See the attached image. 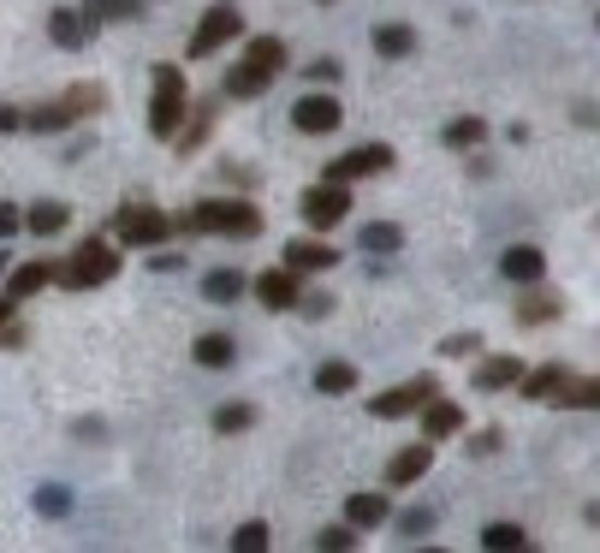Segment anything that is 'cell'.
<instances>
[{"mask_svg": "<svg viewBox=\"0 0 600 553\" xmlns=\"http://www.w3.org/2000/svg\"><path fill=\"white\" fill-rule=\"evenodd\" d=\"M190 232H221V238H257L262 232V209L238 203V197H209L190 209Z\"/></svg>", "mask_w": 600, "mask_h": 553, "instance_id": "obj_2", "label": "cell"}, {"mask_svg": "<svg viewBox=\"0 0 600 553\" xmlns=\"http://www.w3.org/2000/svg\"><path fill=\"white\" fill-rule=\"evenodd\" d=\"M339 120H345V108H339V96H327V90H310V96H298V102H291V125H298V131H310V137L339 131Z\"/></svg>", "mask_w": 600, "mask_h": 553, "instance_id": "obj_11", "label": "cell"}, {"mask_svg": "<svg viewBox=\"0 0 600 553\" xmlns=\"http://www.w3.org/2000/svg\"><path fill=\"white\" fill-rule=\"evenodd\" d=\"M143 7H149V0H89V12H96V18H113V24L143 18Z\"/></svg>", "mask_w": 600, "mask_h": 553, "instance_id": "obj_34", "label": "cell"}, {"mask_svg": "<svg viewBox=\"0 0 600 553\" xmlns=\"http://www.w3.org/2000/svg\"><path fill=\"white\" fill-rule=\"evenodd\" d=\"M500 274L512 286H541L547 280V250H535V244H512L500 256Z\"/></svg>", "mask_w": 600, "mask_h": 553, "instance_id": "obj_14", "label": "cell"}, {"mask_svg": "<svg viewBox=\"0 0 600 553\" xmlns=\"http://www.w3.org/2000/svg\"><path fill=\"white\" fill-rule=\"evenodd\" d=\"M101 18L89 7H54L48 12V36H54V48H66V54H84L89 42H96Z\"/></svg>", "mask_w": 600, "mask_h": 553, "instance_id": "obj_10", "label": "cell"}, {"mask_svg": "<svg viewBox=\"0 0 600 553\" xmlns=\"http://www.w3.org/2000/svg\"><path fill=\"white\" fill-rule=\"evenodd\" d=\"M387 512H392L387 494H351L345 500V524H351V530H375V524H387Z\"/></svg>", "mask_w": 600, "mask_h": 553, "instance_id": "obj_19", "label": "cell"}, {"mask_svg": "<svg viewBox=\"0 0 600 553\" xmlns=\"http://www.w3.org/2000/svg\"><path fill=\"white\" fill-rule=\"evenodd\" d=\"M36 512H42V518H66V512H72V494H66L60 482L36 488Z\"/></svg>", "mask_w": 600, "mask_h": 553, "instance_id": "obj_35", "label": "cell"}, {"mask_svg": "<svg viewBox=\"0 0 600 553\" xmlns=\"http://www.w3.org/2000/svg\"><path fill=\"white\" fill-rule=\"evenodd\" d=\"M339 262V250L327 244V238H291L286 244V268L291 274H322V268H334Z\"/></svg>", "mask_w": 600, "mask_h": 553, "instance_id": "obj_15", "label": "cell"}, {"mask_svg": "<svg viewBox=\"0 0 600 553\" xmlns=\"http://www.w3.org/2000/svg\"><path fill=\"white\" fill-rule=\"evenodd\" d=\"M24 339H30V334H24V322H18V316L0 322V351H24Z\"/></svg>", "mask_w": 600, "mask_h": 553, "instance_id": "obj_40", "label": "cell"}, {"mask_svg": "<svg viewBox=\"0 0 600 553\" xmlns=\"http://www.w3.org/2000/svg\"><path fill=\"white\" fill-rule=\"evenodd\" d=\"M428 524H434V512H423V506H411V512H404V518H399V530H404V536H423V530H428Z\"/></svg>", "mask_w": 600, "mask_h": 553, "instance_id": "obj_42", "label": "cell"}, {"mask_svg": "<svg viewBox=\"0 0 600 553\" xmlns=\"http://www.w3.org/2000/svg\"><path fill=\"white\" fill-rule=\"evenodd\" d=\"M7 131H24V113H18V108H7V102H0V137H7Z\"/></svg>", "mask_w": 600, "mask_h": 553, "instance_id": "obj_45", "label": "cell"}, {"mask_svg": "<svg viewBox=\"0 0 600 553\" xmlns=\"http://www.w3.org/2000/svg\"><path fill=\"white\" fill-rule=\"evenodd\" d=\"M303 78H310V84H334L339 78V60H310V66H303Z\"/></svg>", "mask_w": 600, "mask_h": 553, "instance_id": "obj_41", "label": "cell"}, {"mask_svg": "<svg viewBox=\"0 0 600 553\" xmlns=\"http://www.w3.org/2000/svg\"><path fill=\"white\" fill-rule=\"evenodd\" d=\"M66 125H72V108H66V102H48V108H30V113H24V131H36V137L66 131Z\"/></svg>", "mask_w": 600, "mask_h": 553, "instance_id": "obj_28", "label": "cell"}, {"mask_svg": "<svg viewBox=\"0 0 600 553\" xmlns=\"http://www.w3.org/2000/svg\"><path fill=\"white\" fill-rule=\"evenodd\" d=\"M315 548H327V553H345V548H357V530H351V524H327V530L315 536Z\"/></svg>", "mask_w": 600, "mask_h": 553, "instance_id": "obj_37", "label": "cell"}, {"mask_svg": "<svg viewBox=\"0 0 600 553\" xmlns=\"http://www.w3.org/2000/svg\"><path fill=\"white\" fill-rule=\"evenodd\" d=\"M267 542H274V530H267L262 518H250V524H238V536H233V548L238 553H262Z\"/></svg>", "mask_w": 600, "mask_h": 553, "instance_id": "obj_36", "label": "cell"}, {"mask_svg": "<svg viewBox=\"0 0 600 553\" xmlns=\"http://www.w3.org/2000/svg\"><path fill=\"white\" fill-rule=\"evenodd\" d=\"M298 310H303L310 322H322V316H334V298H327V292H303V298H298Z\"/></svg>", "mask_w": 600, "mask_h": 553, "instance_id": "obj_39", "label": "cell"}, {"mask_svg": "<svg viewBox=\"0 0 600 553\" xmlns=\"http://www.w3.org/2000/svg\"><path fill=\"white\" fill-rule=\"evenodd\" d=\"M482 137H488V120H476V113H458V120H446L440 143H446V149H476Z\"/></svg>", "mask_w": 600, "mask_h": 553, "instance_id": "obj_23", "label": "cell"}, {"mask_svg": "<svg viewBox=\"0 0 600 553\" xmlns=\"http://www.w3.org/2000/svg\"><path fill=\"white\" fill-rule=\"evenodd\" d=\"M428 470H434V441H416V447L387 458V488H411V482H423Z\"/></svg>", "mask_w": 600, "mask_h": 553, "instance_id": "obj_13", "label": "cell"}, {"mask_svg": "<svg viewBox=\"0 0 600 553\" xmlns=\"http://www.w3.org/2000/svg\"><path fill=\"white\" fill-rule=\"evenodd\" d=\"M155 268H161V274H173V268H185V250H178V256H173V250H161V256H155Z\"/></svg>", "mask_w": 600, "mask_h": 553, "instance_id": "obj_46", "label": "cell"}, {"mask_svg": "<svg viewBox=\"0 0 600 553\" xmlns=\"http://www.w3.org/2000/svg\"><path fill=\"white\" fill-rule=\"evenodd\" d=\"M375 54L380 60H411L416 54V30H411V24H380V30H375Z\"/></svg>", "mask_w": 600, "mask_h": 553, "instance_id": "obj_21", "label": "cell"}, {"mask_svg": "<svg viewBox=\"0 0 600 553\" xmlns=\"http://www.w3.org/2000/svg\"><path fill=\"white\" fill-rule=\"evenodd\" d=\"M464 429V405H452V399H428L423 405V441H446V435Z\"/></svg>", "mask_w": 600, "mask_h": 553, "instance_id": "obj_17", "label": "cell"}, {"mask_svg": "<svg viewBox=\"0 0 600 553\" xmlns=\"http://www.w3.org/2000/svg\"><path fill=\"white\" fill-rule=\"evenodd\" d=\"M257 298H262V310L286 316V310H298L303 286H298V274H291V268H267V274H257Z\"/></svg>", "mask_w": 600, "mask_h": 553, "instance_id": "obj_12", "label": "cell"}, {"mask_svg": "<svg viewBox=\"0 0 600 553\" xmlns=\"http://www.w3.org/2000/svg\"><path fill=\"white\" fill-rule=\"evenodd\" d=\"M214 435H250L257 429V405H214Z\"/></svg>", "mask_w": 600, "mask_h": 553, "instance_id": "obj_29", "label": "cell"}, {"mask_svg": "<svg viewBox=\"0 0 600 553\" xmlns=\"http://www.w3.org/2000/svg\"><path fill=\"white\" fill-rule=\"evenodd\" d=\"M190 357H197L202 369H226V363L238 357V345H233V334H202L197 345H190Z\"/></svg>", "mask_w": 600, "mask_h": 553, "instance_id": "obj_25", "label": "cell"}, {"mask_svg": "<svg viewBox=\"0 0 600 553\" xmlns=\"http://www.w3.org/2000/svg\"><path fill=\"white\" fill-rule=\"evenodd\" d=\"M12 232H24V215L12 203H0V238H12Z\"/></svg>", "mask_w": 600, "mask_h": 553, "instance_id": "obj_44", "label": "cell"}, {"mask_svg": "<svg viewBox=\"0 0 600 553\" xmlns=\"http://www.w3.org/2000/svg\"><path fill=\"white\" fill-rule=\"evenodd\" d=\"M565 363H541V369H523V381H517V393L523 399H553L559 387H565Z\"/></svg>", "mask_w": 600, "mask_h": 553, "instance_id": "obj_20", "label": "cell"}, {"mask_svg": "<svg viewBox=\"0 0 600 553\" xmlns=\"http://www.w3.org/2000/svg\"><path fill=\"white\" fill-rule=\"evenodd\" d=\"M101 102H108V90H101V84H72V90H66L72 120H89V113H101Z\"/></svg>", "mask_w": 600, "mask_h": 553, "instance_id": "obj_32", "label": "cell"}, {"mask_svg": "<svg viewBox=\"0 0 600 553\" xmlns=\"http://www.w3.org/2000/svg\"><path fill=\"white\" fill-rule=\"evenodd\" d=\"M66 221H72L66 203H36L30 215H24V232H30V238H54V232H66Z\"/></svg>", "mask_w": 600, "mask_h": 553, "instance_id": "obj_22", "label": "cell"}, {"mask_svg": "<svg viewBox=\"0 0 600 553\" xmlns=\"http://www.w3.org/2000/svg\"><path fill=\"white\" fill-rule=\"evenodd\" d=\"M190 113V84L178 66H155V102H149V131L161 137V143H173L178 125H185Z\"/></svg>", "mask_w": 600, "mask_h": 553, "instance_id": "obj_3", "label": "cell"}, {"mask_svg": "<svg viewBox=\"0 0 600 553\" xmlns=\"http://www.w3.org/2000/svg\"><path fill=\"white\" fill-rule=\"evenodd\" d=\"M238 36H245V12H238V7H209L197 18V30H190L185 54L190 60H209V54H221L226 42H238Z\"/></svg>", "mask_w": 600, "mask_h": 553, "instance_id": "obj_5", "label": "cell"}, {"mask_svg": "<svg viewBox=\"0 0 600 553\" xmlns=\"http://www.w3.org/2000/svg\"><path fill=\"white\" fill-rule=\"evenodd\" d=\"M500 441H505L500 429H482L476 441H470V452H476V458H488V452H500Z\"/></svg>", "mask_w": 600, "mask_h": 553, "instance_id": "obj_43", "label": "cell"}, {"mask_svg": "<svg viewBox=\"0 0 600 553\" xmlns=\"http://www.w3.org/2000/svg\"><path fill=\"white\" fill-rule=\"evenodd\" d=\"M238 292H245V274L238 268H209L202 274V298H209V304H233Z\"/></svg>", "mask_w": 600, "mask_h": 553, "instance_id": "obj_26", "label": "cell"}, {"mask_svg": "<svg viewBox=\"0 0 600 553\" xmlns=\"http://www.w3.org/2000/svg\"><path fill=\"white\" fill-rule=\"evenodd\" d=\"M48 280H54V268H48V262H24V268H12V274H7V292L24 304V298H36Z\"/></svg>", "mask_w": 600, "mask_h": 553, "instance_id": "obj_24", "label": "cell"}, {"mask_svg": "<svg viewBox=\"0 0 600 553\" xmlns=\"http://www.w3.org/2000/svg\"><path fill=\"white\" fill-rule=\"evenodd\" d=\"M523 381V363L505 351V357H482L476 363V393H505V387Z\"/></svg>", "mask_w": 600, "mask_h": 553, "instance_id": "obj_16", "label": "cell"}, {"mask_svg": "<svg viewBox=\"0 0 600 553\" xmlns=\"http://www.w3.org/2000/svg\"><path fill=\"white\" fill-rule=\"evenodd\" d=\"M434 393H440V381H434V375H416V381H399V387H387L380 399H368V417L399 423V417H411V411H423Z\"/></svg>", "mask_w": 600, "mask_h": 553, "instance_id": "obj_8", "label": "cell"}, {"mask_svg": "<svg viewBox=\"0 0 600 553\" xmlns=\"http://www.w3.org/2000/svg\"><path fill=\"white\" fill-rule=\"evenodd\" d=\"M113 232H120V244H132V250H155V244L173 238V215H161L155 203H132V209L113 215Z\"/></svg>", "mask_w": 600, "mask_h": 553, "instance_id": "obj_6", "label": "cell"}, {"mask_svg": "<svg viewBox=\"0 0 600 553\" xmlns=\"http://www.w3.org/2000/svg\"><path fill=\"white\" fill-rule=\"evenodd\" d=\"M357 250H368V256H399V250H404V226L368 221L363 232H357Z\"/></svg>", "mask_w": 600, "mask_h": 553, "instance_id": "obj_18", "label": "cell"}, {"mask_svg": "<svg viewBox=\"0 0 600 553\" xmlns=\"http://www.w3.org/2000/svg\"><path fill=\"white\" fill-rule=\"evenodd\" d=\"M387 167H392V143H357L327 167V185H357V179H375Z\"/></svg>", "mask_w": 600, "mask_h": 553, "instance_id": "obj_9", "label": "cell"}, {"mask_svg": "<svg viewBox=\"0 0 600 553\" xmlns=\"http://www.w3.org/2000/svg\"><path fill=\"white\" fill-rule=\"evenodd\" d=\"M559 405H571V411H595L600 405V381H571V375H565V387H559Z\"/></svg>", "mask_w": 600, "mask_h": 553, "instance_id": "obj_33", "label": "cell"}, {"mask_svg": "<svg viewBox=\"0 0 600 553\" xmlns=\"http://www.w3.org/2000/svg\"><path fill=\"white\" fill-rule=\"evenodd\" d=\"M482 351V334H452V339H440V357H476Z\"/></svg>", "mask_w": 600, "mask_h": 553, "instance_id": "obj_38", "label": "cell"}, {"mask_svg": "<svg viewBox=\"0 0 600 553\" xmlns=\"http://www.w3.org/2000/svg\"><path fill=\"white\" fill-rule=\"evenodd\" d=\"M559 316H565V298H529V304H517V322H523V328H541V322H559Z\"/></svg>", "mask_w": 600, "mask_h": 553, "instance_id": "obj_30", "label": "cell"}, {"mask_svg": "<svg viewBox=\"0 0 600 553\" xmlns=\"http://www.w3.org/2000/svg\"><path fill=\"white\" fill-rule=\"evenodd\" d=\"M12 316H18V298H12V292H0V322H12Z\"/></svg>", "mask_w": 600, "mask_h": 553, "instance_id": "obj_47", "label": "cell"}, {"mask_svg": "<svg viewBox=\"0 0 600 553\" xmlns=\"http://www.w3.org/2000/svg\"><path fill=\"white\" fill-rule=\"evenodd\" d=\"M482 548H488V553H505V548H512V553H517V548H529V536H523V524H505V518H500V524H488V530H482Z\"/></svg>", "mask_w": 600, "mask_h": 553, "instance_id": "obj_31", "label": "cell"}, {"mask_svg": "<svg viewBox=\"0 0 600 553\" xmlns=\"http://www.w3.org/2000/svg\"><path fill=\"white\" fill-rule=\"evenodd\" d=\"M298 215H303V226H315V232H334V226L351 215V191L345 185H310V191L298 197Z\"/></svg>", "mask_w": 600, "mask_h": 553, "instance_id": "obj_7", "label": "cell"}, {"mask_svg": "<svg viewBox=\"0 0 600 553\" xmlns=\"http://www.w3.org/2000/svg\"><path fill=\"white\" fill-rule=\"evenodd\" d=\"M286 72V42L279 36H250L245 60H238L233 72H226V96H238V102H250V96L274 90V78Z\"/></svg>", "mask_w": 600, "mask_h": 553, "instance_id": "obj_1", "label": "cell"}, {"mask_svg": "<svg viewBox=\"0 0 600 553\" xmlns=\"http://www.w3.org/2000/svg\"><path fill=\"white\" fill-rule=\"evenodd\" d=\"M113 274H120V250H113L108 238H84V250H72L66 268H54V280L84 292V286H108Z\"/></svg>", "mask_w": 600, "mask_h": 553, "instance_id": "obj_4", "label": "cell"}, {"mask_svg": "<svg viewBox=\"0 0 600 553\" xmlns=\"http://www.w3.org/2000/svg\"><path fill=\"white\" fill-rule=\"evenodd\" d=\"M315 393H327V399L357 393V363H322L315 369Z\"/></svg>", "mask_w": 600, "mask_h": 553, "instance_id": "obj_27", "label": "cell"}]
</instances>
